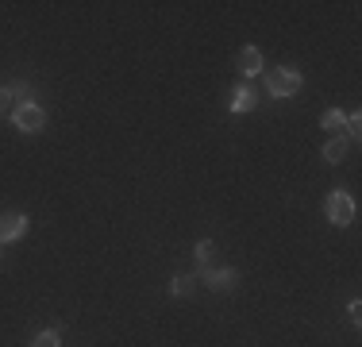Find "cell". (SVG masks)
<instances>
[{
    "instance_id": "obj_1",
    "label": "cell",
    "mask_w": 362,
    "mask_h": 347,
    "mask_svg": "<svg viewBox=\"0 0 362 347\" xmlns=\"http://www.w3.org/2000/svg\"><path fill=\"white\" fill-rule=\"evenodd\" d=\"M300 85H305V77H300V69L293 66H278V69H266V89L274 93V97H297Z\"/></svg>"
},
{
    "instance_id": "obj_2",
    "label": "cell",
    "mask_w": 362,
    "mask_h": 347,
    "mask_svg": "<svg viewBox=\"0 0 362 347\" xmlns=\"http://www.w3.org/2000/svg\"><path fill=\"white\" fill-rule=\"evenodd\" d=\"M324 212L332 224H339V228H347V224H355V201H351L347 189H332L324 201Z\"/></svg>"
},
{
    "instance_id": "obj_3",
    "label": "cell",
    "mask_w": 362,
    "mask_h": 347,
    "mask_svg": "<svg viewBox=\"0 0 362 347\" xmlns=\"http://www.w3.org/2000/svg\"><path fill=\"white\" fill-rule=\"evenodd\" d=\"M12 124L20 127V132H28V135H39L42 127H47V112H42L39 104H16Z\"/></svg>"
},
{
    "instance_id": "obj_4",
    "label": "cell",
    "mask_w": 362,
    "mask_h": 347,
    "mask_svg": "<svg viewBox=\"0 0 362 347\" xmlns=\"http://www.w3.org/2000/svg\"><path fill=\"white\" fill-rule=\"evenodd\" d=\"M23 232H28V216L23 212H0V243L23 239Z\"/></svg>"
},
{
    "instance_id": "obj_5",
    "label": "cell",
    "mask_w": 362,
    "mask_h": 347,
    "mask_svg": "<svg viewBox=\"0 0 362 347\" xmlns=\"http://www.w3.org/2000/svg\"><path fill=\"white\" fill-rule=\"evenodd\" d=\"M239 74H243V77L262 74V50H258V47H243V50H239Z\"/></svg>"
},
{
    "instance_id": "obj_6",
    "label": "cell",
    "mask_w": 362,
    "mask_h": 347,
    "mask_svg": "<svg viewBox=\"0 0 362 347\" xmlns=\"http://www.w3.org/2000/svg\"><path fill=\"white\" fill-rule=\"evenodd\" d=\"M204 282H209L212 290H231V285L239 282V271H235V266H220V271H204Z\"/></svg>"
},
{
    "instance_id": "obj_7",
    "label": "cell",
    "mask_w": 362,
    "mask_h": 347,
    "mask_svg": "<svg viewBox=\"0 0 362 347\" xmlns=\"http://www.w3.org/2000/svg\"><path fill=\"white\" fill-rule=\"evenodd\" d=\"M255 104H258L255 89H251V85H239V89L231 93V104H228V108H231V112H255Z\"/></svg>"
},
{
    "instance_id": "obj_8",
    "label": "cell",
    "mask_w": 362,
    "mask_h": 347,
    "mask_svg": "<svg viewBox=\"0 0 362 347\" xmlns=\"http://www.w3.org/2000/svg\"><path fill=\"white\" fill-rule=\"evenodd\" d=\"M347 151H351V139L347 135H332L324 143V159L327 162H343V159H347Z\"/></svg>"
},
{
    "instance_id": "obj_9",
    "label": "cell",
    "mask_w": 362,
    "mask_h": 347,
    "mask_svg": "<svg viewBox=\"0 0 362 347\" xmlns=\"http://www.w3.org/2000/svg\"><path fill=\"white\" fill-rule=\"evenodd\" d=\"M320 127H324V132H335V135H339L343 127H347V112H339V108H327L324 116H320Z\"/></svg>"
},
{
    "instance_id": "obj_10",
    "label": "cell",
    "mask_w": 362,
    "mask_h": 347,
    "mask_svg": "<svg viewBox=\"0 0 362 347\" xmlns=\"http://www.w3.org/2000/svg\"><path fill=\"white\" fill-rule=\"evenodd\" d=\"M193 285H197V274H174L170 293H174V297H189V293H193Z\"/></svg>"
},
{
    "instance_id": "obj_11",
    "label": "cell",
    "mask_w": 362,
    "mask_h": 347,
    "mask_svg": "<svg viewBox=\"0 0 362 347\" xmlns=\"http://www.w3.org/2000/svg\"><path fill=\"white\" fill-rule=\"evenodd\" d=\"M8 97H16L20 104H35V89H31L28 81H12L8 85Z\"/></svg>"
},
{
    "instance_id": "obj_12",
    "label": "cell",
    "mask_w": 362,
    "mask_h": 347,
    "mask_svg": "<svg viewBox=\"0 0 362 347\" xmlns=\"http://www.w3.org/2000/svg\"><path fill=\"white\" fill-rule=\"evenodd\" d=\"M31 347H62V332L58 328H42L35 340H31Z\"/></svg>"
},
{
    "instance_id": "obj_13",
    "label": "cell",
    "mask_w": 362,
    "mask_h": 347,
    "mask_svg": "<svg viewBox=\"0 0 362 347\" xmlns=\"http://www.w3.org/2000/svg\"><path fill=\"white\" fill-rule=\"evenodd\" d=\"M212 258H216V243H212V239H201V243H197V263H201L204 271H209Z\"/></svg>"
},
{
    "instance_id": "obj_14",
    "label": "cell",
    "mask_w": 362,
    "mask_h": 347,
    "mask_svg": "<svg viewBox=\"0 0 362 347\" xmlns=\"http://www.w3.org/2000/svg\"><path fill=\"white\" fill-rule=\"evenodd\" d=\"M8 101H12V97H8V85H0V112L8 108Z\"/></svg>"
},
{
    "instance_id": "obj_15",
    "label": "cell",
    "mask_w": 362,
    "mask_h": 347,
    "mask_svg": "<svg viewBox=\"0 0 362 347\" xmlns=\"http://www.w3.org/2000/svg\"><path fill=\"white\" fill-rule=\"evenodd\" d=\"M0 258H4V251H0Z\"/></svg>"
}]
</instances>
